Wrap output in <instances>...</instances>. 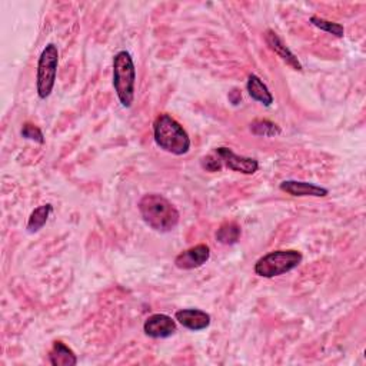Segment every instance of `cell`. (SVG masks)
Listing matches in <instances>:
<instances>
[{"label":"cell","mask_w":366,"mask_h":366,"mask_svg":"<svg viewBox=\"0 0 366 366\" xmlns=\"http://www.w3.org/2000/svg\"><path fill=\"white\" fill-rule=\"evenodd\" d=\"M139 212L145 223L161 233L173 230L181 220V215L175 205L159 193L145 195L139 200Z\"/></svg>","instance_id":"6da1fadb"},{"label":"cell","mask_w":366,"mask_h":366,"mask_svg":"<svg viewBox=\"0 0 366 366\" xmlns=\"http://www.w3.org/2000/svg\"><path fill=\"white\" fill-rule=\"evenodd\" d=\"M155 143L175 156L186 155L190 149V138L185 128L171 115L162 113L153 122Z\"/></svg>","instance_id":"7a4b0ae2"},{"label":"cell","mask_w":366,"mask_h":366,"mask_svg":"<svg viewBox=\"0 0 366 366\" xmlns=\"http://www.w3.org/2000/svg\"><path fill=\"white\" fill-rule=\"evenodd\" d=\"M136 69L129 52L121 51L113 58V88L123 108H131L135 101Z\"/></svg>","instance_id":"3957f363"},{"label":"cell","mask_w":366,"mask_h":366,"mask_svg":"<svg viewBox=\"0 0 366 366\" xmlns=\"http://www.w3.org/2000/svg\"><path fill=\"white\" fill-rule=\"evenodd\" d=\"M302 253L296 249H280L263 255L255 263V273L260 278H275L285 275L302 263Z\"/></svg>","instance_id":"277c9868"},{"label":"cell","mask_w":366,"mask_h":366,"mask_svg":"<svg viewBox=\"0 0 366 366\" xmlns=\"http://www.w3.org/2000/svg\"><path fill=\"white\" fill-rule=\"evenodd\" d=\"M59 66V51L55 44H49L41 54L38 62V75H36V89L41 99H46L54 92L56 83Z\"/></svg>","instance_id":"5b68a950"},{"label":"cell","mask_w":366,"mask_h":366,"mask_svg":"<svg viewBox=\"0 0 366 366\" xmlns=\"http://www.w3.org/2000/svg\"><path fill=\"white\" fill-rule=\"evenodd\" d=\"M215 153L219 156L222 161L223 166L229 168L233 172L243 173V175H253L259 169V162L253 158H246V156H239L229 148H216Z\"/></svg>","instance_id":"8992f818"},{"label":"cell","mask_w":366,"mask_h":366,"mask_svg":"<svg viewBox=\"0 0 366 366\" xmlns=\"http://www.w3.org/2000/svg\"><path fill=\"white\" fill-rule=\"evenodd\" d=\"M143 330L146 336L153 339L169 337L178 330L176 319H172L165 313H155L145 320Z\"/></svg>","instance_id":"52a82bcc"},{"label":"cell","mask_w":366,"mask_h":366,"mask_svg":"<svg viewBox=\"0 0 366 366\" xmlns=\"http://www.w3.org/2000/svg\"><path fill=\"white\" fill-rule=\"evenodd\" d=\"M210 258V248L205 243L192 246L175 258L176 268L182 270H192L203 266Z\"/></svg>","instance_id":"ba28073f"},{"label":"cell","mask_w":366,"mask_h":366,"mask_svg":"<svg viewBox=\"0 0 366 366\" xmlns=\"http://www.w3.org/2000/svg\"><path fill=\"white\" fill-rule=\"evenodd\" d=\"M279 189L290 196L296 198H325L329 195V190L326 188H322L315 183L302 182V181H283L279 185Z\"/></svg>","instance_id":"9c48e42d"},{"label":"cell","mask_w":366,"mask_h":366,"mask_svg":"<svg viewBox=\"0 0 366 366\" xmlns=\"http://www.w3.org/2000/svg\"><path fill=\"white\" fill-rule=\"evenodd\" d=\"M265 42L266 45L269 46V49L278 55L288 66H290L293 71H298L300 72L303 68H302V63L299 62V59L295 56V54L283 44V41L278 36V34L272 29L266 31L265 34Z\"/></svg>","instance_id":"30bf717a"},{"label":"cell","mask_w":366,"mask_h":366,"mask_svg":"<svg viewBox=\"0 0 366 366\" xmlns=\"http://www.w3.org/2000/svg\"><path fill=\"white\" fill-rule=\"evenodd\" d=\"M175 319L186 329L199 332L209 327L212 317L209 313L200 309H181L175 313Z\"/></svg>","instance_id":"8fae6325"},{"label":"cell","mask_w":366,"mask_h":366,"mask_svg":"<svg viewBox=\"0 0 366 366\" xmlns=\"http://www.w3.org/2000/svg\"><path fill=\"white\" fill-rule=\"evenodd\" d=\"M49 362L54 366H75L78 363V356L62 340H55L49 352Z\"/></svg>","instance_id":"7c38bea8"},{"label":"cell","mask_w":366,"mask_h":366,"mask_svg":"<svg viewBox=\"0 0 366 366\" xmlns=\"http://www.w3.org/2000/svg\"><path fill=\"white\" fill-rule=\"evenodd\" d=\"M246 89H248L249 96L253 101L262 103L263 106L269 108L273 103V96H272L269 88L263 83V81L259 76L249 75L248 83H246Z\"/></svg>","instance_id":"4fadbf2b"},{"label":"cell","mask_w":366,"mask_h":366,"mask_svg":"<svg viewBox=\"0 0 366 366\" xmlns=\"http://www.w3.org/2000/svg\"><path fill=\"white\" fill-rule=\"evenodd\" d=\"M54 212V206L51 203H46V205H42L39 208H36L31 216H29V220H28V232L29 233H36L39 232L48 222L51 213Z\"/></svg>","instance_id":"5bb4252c"},{"label":"cell","mask_w":366,"mask_h":366,"mask_svg":"<svg viewBox=\"0 0 366 366\" xmlns=\"http://www.w3.org/2000/svg\"><path fill=\"white\" fill-rule=\"evenodd\" d=\"M240 226L236 222H225L219 226L216 232V240L222 245H235L240 239Z\"/></svg>","instance_id":"9a60e30c"},{"label":"cell","mask_w":366,"mask_h":366,"mask_svg":"<svg viewBox=\"0 0 366 366\" xmlns=\"http://www.w3.org/2000/svg\"><path fill=\"white\" fill-rule=\"evenodd\" d=\"M249 126H250V132L255 136L273 138V136L280 135V132H282L280 128L276 123H273L270 121H266V119H256Z\"/></svg>","instance_id":"2e32d148"},{"label":"cell","mask_w":366,"mask_h":366,"mask_svg":"<svg viewBox=\"0 0 366 366\" xmlns=\"http://www.w3.org/2000/svg\"><path fill=\"white\" fill-rule=\"evenodd\" d=\"M310 24L313 26H316L317 29H320L323 32H327V34H330L336 38H343V35H345V28L340 24H335V22L326 21L323 18H317V16H312Z\"/></svg>","instance_id":"e0dca14e"},{"label":"cell","mask_w":366,"mask_h":366,"mask_svg":"<svg viewBox=\"0 0 366 366\" xmlns=\"http://www.w3.org/2000/svg\"><path fill=\"white\" fill-rule=\"evenodd\" d=\"M21 135L22 138L25 139H29V141H34V142H38V143H45V136H44V132L34 123L31 122H26L21 131Z\"/></svg>","instance_id":"ac0fdd59"},{"label":"cell","mask_w":366,"mask_h":366,"mask_svg":"<svg viewBox=\"0 0 366 366\" xmlns=\"http://www.w3.org/2000/svg\"><path fill=\"white\" fill-rule=\"evenodd\" d=\"M200 165H202V168H203L206 172H210V173L219 172V171H222V168H223L222 161L219 159V156H218L215 152L210 153V155H208V156H205V158L202 159Z\"/></svg>","instance_id":"d6986e66"},{"label":"cell","mask_w":366,"mask_h":366,"mask_svg":"<svg viewBox=\"0 0 366 366\" xmlns=\"http://www.w3.org/2000/svg\"><path fill=\"white\" fill-rule=\"evenodd\" d=\"M229 101H230V103L232 105H239L240 103V101H242V93L238 91V89H233L230 93H229Z\"/></svg>","instance_id":"ffe728a7"}]
</instances>
